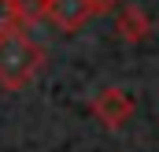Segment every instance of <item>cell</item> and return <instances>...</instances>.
Returning a JSON list of instances; mask_svg holds the SVG:
<instances>
[{
  "label": "cell",
  "mask_w": 159,
  "mask_h": 152,
  "mask_svg": "<svg viewBox=\"0 0 159 152\" xmlns=\"http://www.w3.org/2000/svg\"><path fill=\"white\" fill-rule=\"evenodd\" d=\"M115 34L122 41H129V45H141V41H148V34H152V19L144 15V7L129 4V7H122L119 19H115Z\"/></svg>",
  "instance_id": "cell-4"
},
{
  "label": "cell",
  "mask_w": 159,
  "mask_h": 152,
  "mask_svg": "<svg viewBox=\"0 0 159 152\" xmlns=\"http://www.w3.org/2000/svg\"><path fill=\"white\" fill-rule=\"evenodd\" d=\"M41 67H44V48L34 37H26L22 30H11L0 37V89L7 93L26 89Z\"/></svg>",
  "instance_id": "cell-1"
},
{
  "label": "cell",
  "mask_w": 159,
  "mask_h": 152,
  "mask_svg": "<svg viewBox=\"0 0 159 152\" xmlns=\"http://www.w3.org/2000/svg\"><path fill=\"white\" fill-rule=\"evenodd\" d=\"M37 4H41V0H22V7H37Z\"/></svg>",
  "instance_id": "cell-7"
},
{
  "label": "cell",
  "mask_w": 159,
  "mask_h": 152,
  "mask_svg": "<svg viewBox=\"0 0 159 152\" xmlns=\"http://www.w3.org/2000/svg\"><path fill=\"white\" fill-rule=\"evenodd\" d=\"M122 0H89V7H93V15H107V11H115Z\"/></svg>",
  "instance_id": "cell-6"
},
{
  "label": "cell",
  "mask_w": 159,
  "mask_h": 152,
  "mask_svg": "<svg viewBox=\"0 0 159 152\" xmlns=\"http://www.w3.org/2000/svg\"><path fill=\"white\" fill-rule=\"evenodd\" d=\"M22 22H26L22 0H0V37L11 34V30H22Z\"/></svg>",
  "instance_id": "cell-5"
},
{
  "label": "cell",
  "mask_w": 159,
  "mask_h": 152,
  "mask_svg": "<svg viewBox=\"0 0 159 152\" xmlns=\"http://www.w3.org/2000/svg\"><path fill=\"white\" fill-rule=\"evenodd\" d=\"M37 15L48 26H56L59 34H78L93 19V7H89V0H41Z\"/></svg>",
  "instance_id": "cell-3"
},
{
  "label": "cell",
  "mask_w": 159,
  "mask_h": 152,
  "mask_svg": "<svg viewBox=\"0 0 159 152\" xmlns=\"http://www.w3.org/2000/svg\"><path fill=\"white\" fill-rule=\"evenodd\" d=\"M89 112L96 115V122L100 126H107V130H122L133 112H137V104H133V97L119 89V85H107V89H100L93 100H89Z\"/></svg>",
  "instance_id": "cell-2"
}]
</instances>
